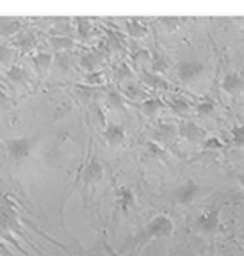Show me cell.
Here are the masks:
<instances>
[{"label": "cell", "instance_id": "7c38bea8", "mask_svg": "<svg viewBox=\"0 0 244 256\" xmlns=\"http://www.w3.org/2000/svg\"><path fill=\"white\" fill-rule=\"evenodd\" d=\"M143 78L146 80V84L152 86V88H162V89L168 88V84H166L159 75H155V73H143Z\"/></svg>", "mask_w": 244, "mask_h": 256}, {"label": "cell", "instance_id": "52a82bcc", "mask_svg": "<svg viewBox=\"0 0 244 256\" xmlns=\"http://www.w3.org/2000/svg\"><path fill=\"white\" fill-rule=\"evenodd\" d=\"M178 134H180L182 139L189 140V142H203V136H205L203 130H201L196 123H192V121H184V123H180Z\"/></svg>", "mask_w": 244, "mask_h": 256}, {"label": "cell", "instance_id": "8992f818", "mask_svg": "<svg viewBox=\"0 0 244 256\" xmlns=\"http://www.w3.org/2000/svg\"><path fill=\"white\" fill-rule=\"evenodd\" d=\"M221 89H223L226 94L233 96V98H239L244 92V76L240 72L233 70L228 72L223 76V82H221Z\"/></svg>", "mask_w": 244, "mask_h": 256}, {"label": "cell", "instance_id": "2e32d148", "mask_svg": "<svg viewBox=\"0 0 244 256\" xmlns=\"http://www.w3.org/2000/svg\"><path fill=\"white\" fill-rule=\"evenodd\" d=\"M130 25H134V28H128L130 30V34L132 36H144L146 34V28H143L141 25H137V20H132V22H128Z\"/></svg>", "mask_w": 244, "mask_h": 256}, {"label": "cell", "instance_id": "3957f363", "mask_svg": "<svg viewBox=\"0 0 244 256\" xmlns=\"http://www.w3.org/2000/svg\"><path fill=\"white\" fill-rule=\"evenodd\" d=\"M219 224H221L219 208L212 206V208H207L203 214H200V216L196 217V220H194V230H196V233H200V235L210 236L217 233Z\"/></svg>", "mask_w": 244, "mask_h": 256}, {"label": "cell", "instance_id": "ac0fdd59", "mask_svg": "<svg viewBox=\"0 0 244 256\" xmlns=\"http://www.w3.org/2000/svg\"><path fill=\"white\" fill-rule=\"evenodd\" d=\"M239 184H240V188H242V194H244V172L239 176Z\"/></svg>", "mask_w": 244, "mask_h": 256}, {"label": "cell", "instance_id": "4fadbf2b", "mask_svg": "<svg viewBox=\"0 0 244 256\" xmlns=\"http://www.w3.org/2000/svg\"><path fill=\"white\" fill-rule=\"evenodd\" d=\"M201 148H203V150H223L224 144L221 142L217 137H208V139H203V142H201Z\"/></svg>", "mask_w": 244, "mask_h": 256}, {"label": "cell", "instance_id": "7a4b0ae2", "mask_svg": "<svg viewBox=\"0 0 244 256\" xmlns=\"http://www.w3.org/2000/svg\"><path fill=\"white\" fill-rule=\"evenodd\" d=\"M6 146H8V155L11 162L20 166L27 156H31L32 150L36 146V139L34 137H13L6 140Z\"/></svg>", "mask_w": 244, "mask_h": 256}, {"label": "cell", "instance_id": "9c48e42d", "mask_svg": "<svg viewBox=\"0 0 244 256\" xmlns=\"http://www.w3.org/2000/svg\"><path fill=\"white\" fill-rule=\"evenodd\" d=\"M134 204H136V196H134V192L127 187L118 188V206H120L123 212H128L130 208H134Z\"/></svg>", "mask_w": 244, "mask_h": 256}, {"label": "cell", "instance_id": "5b68a950", "mask_svg": "<svg viewBox=\"0 0 244 256\" xmlns=\"http://www.w3.org/2000/svg\"><path fill=\"white\" fill-rule=\"evenodd\" d=\"M205 188L201 185H198L194 180H187L182 187H178L175 190V203L180 206H189L200 196H203Z\"/></svg>", "mask_w": 244, "mask_h": 256}, {"label": "cell", "instance_id": "277c9868", "mask_svg": "<svg viewBox=\"0 0 244 256\" xmlns=\"http://www.w3.org/2000/svg\"><path fill=\"white\" fill-rule=\"evenodd\" d=\"M175 73L180 82L184 84H194L205 75V66L200 60H182L176 64Z\"/></svg>", "mask_w": 244, "mask_h": 256}, {"label": "cell", "instance_id": "6da1fadb", "mask_svg": "<svg viewBox=\"0 0 244 256\" xmlns=\"http://www.w3.org/2000/svg\"><path fill=\"white\" fill-rule=\"evenodd\" d=\"M173 220L169 219L168 216L160 214V216H155L152 220H150L141 233L136 236V242H141V244H146V242H152V240L157 238H166L173 233Z\"/></svg>", "mask_w": 244, "mask_h": 256}, {"label": "cell", "instance_id": "ba28073f", "mask_svg": "<svg viewBox=\"0 0 244 256\" xmlns=\"http://www.w3.org/2000/svg\"><path fill=\"white\" fill-rule=\"evenodd\" d=\"M104 137L111 146H120V144H123V140H125L123 126L114 124V123H109L107 128H105V132H104Z\"/></svg>", "mask_w": 244, "mask_h": 256}, {"label": "cell", "instance_id": "d6986e66", "mask_svg": "<svg viewBox=\"0 0 244 256\" xmlns=\"http://www.w3.org/2000/svg\"><path fill=\"white\" fill-rule=\"evenodd\" d=\"M242 238H244V224H242Z\"/></svg>", "mask_w": 244, "mask_h": 256}, {"label": "cell", "instance_id": "8fae6325", "mask_svg": "<svg viewBox=\"0 0 244 256\" xmlns=\"http://www.w3.org/2000/svg\"><path fill=\"white\" fill-rule=\"evenodd\" d=\"M230 139L235 146H244V124H235L230 130Z\"/></svg>", "mask_w": 244, "mask_h": 256}, {"label": "cell", "instance_id": "9a60e30c", "mask_svg": "<svg viewBox=\"0 0 244 256\" xmlns=\"http://www.w3.org/2000/svg\"><path fill=\"white\" fill-rule=\"evenodd\" d=\"M160 107H162V102L160 100H148V102H144L143 110L146 112V114H155Z\"/></svg>", "mask_w": 244, "mask_h": 256}, {"label": "cell", "instance_id": "e0dca14e", "mask_svg": "<svg viewBox=\"0 0 244 256\" xmlns=\"http://www.w3.org/2000/svg\"><path fill=\"white\" fill-rule=\"evenodd\" d=\"M175 108L178 112H184V110H187V108H189V105L185 104V102H182V100H176L175 102Z\"/></svg>", "mask_w": 244, "mask_h": 256}, {"label": "cell", "instance_id": "30bf717a", "mask_svg": "<svg viewBox=\"0 0 244 256\" xmlns=\"http://www.w3.org/2000/svg\"><path fill=\"white\" fill-rule=\"evenodd\" d=\"M104 169H102V166L96 162V160H91V164L88 166V169H86L84 176H86V182L88 184H96V182L100 180L102 174H104Z\"/></svg>", "mask_w": 244, "mask_h": 256}, {"label": "cell", "instance_id": "5bb4252c", "mask_svg": "<svg viewBox=\"0 0 244 256\" xmlns=\"http://www.w3.org/2000/svg\"><path fill=\"white\" fill-rule=\"evenodd\" d=\"M214 112V104L210 100H205V102H201L200 105H198V114L200 116H210Z\"/></svg>", "mask_w": 244, "mask_h": 256}]
</instances>
